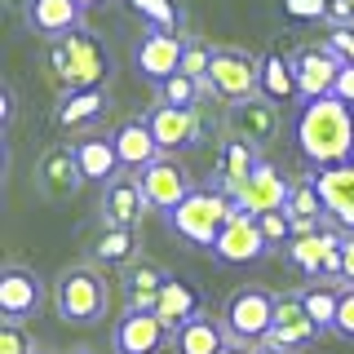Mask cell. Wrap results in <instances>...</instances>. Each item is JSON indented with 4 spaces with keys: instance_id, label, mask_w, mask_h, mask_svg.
<instances>
[{
    "instance_id": "6da1fadb",
    "label": "cell",
    "mask_w": 354,
    "mask_h": 354,
    "mask_svg": "<svg viewBox=\"0 0 354 354\" xmlns=\"http://www.w3.org/2000/svg\"><path fill=\"white\" fill-rule=\"evenodd\" d=\"M292 147L310 169H332V164L354 160V106L341 97H301L292 115Z\"/></svg>"
},
{
    "instance_id": "7a4b0ae2",
    "label": "cell",
    "mask_w": 354,
    "mask_h": 354,
    "mask_svg": "<svg viewBox=\"0 0 354 354\" xmlns=\"http://www.w3.org/2000/svg\"><path fill=\"white\" fill-rule=\"evenodd\" d=\"M235 213H239L235 195H226L221 186H195L182 204L164 213V226H169V235L182 243V248L213 252V243L221 239V230L230 226Z\"/></svg>"
},
{
    "instance_id": "3957f363",
    "label": "cell",
    "mask_w": 354,
    "mask_h": 354,
    "mask_svg": "<svg viewBox=\"0 0 354 354\" xmlns=\"http://www.w3.org/2000/svg\"><path fill=\"white\" fill-rule=\"evenodd\" d=\"M49 71L62 84V93H84V88H102L111 80V53L93 31H71V36L53 40L49 49Z\"/></svg>"
},
{
    "instance_id": "277c9868",
    "label": "cell",
    "mask_w": 354,
    "mask_h": 354,
    "mask_svg": "<svg viewBox=\"0 0 354 354\" xmlns=\"http://www.w3.org/2000/svg\"><path fill=\"white\" fill-rule=\"evenodd\" d=\"M53 310H58L62 324L71 328H93L106 319L111 310V283L102 274V266L88 261V266H66L53 283Z\"/></svg>"
},
{
    "instance_id": "5b68a950",
    "label": "cell",
    "mask_w": 354,
    "mask_h": 354,
    "mask_svg": "<svg viewBox=\"0 0 354 354\" xmlns=\"http://www.w3.org/2000/svg\"><path fill=\"white\" fill-rule=\"evenodd\" d=\"M274 301L279 292L261 283H248V288H235L221 306V324H226V337L239 341V346H266L270 341V328H274Z\"/></svg>"
},
{
    "instance_id": "8992f818",
    "label": "cell",
    "mask_w": 354,
    "mask_h": 354,
    "mask_svg": "<svg viewBox=\"0 0 354 354\" xmlns=\"http://www.w3.org/2000/svg\"><path fill=\"white\" fill-rule=\"evenodd\" d=\"M283 257L292 270H301L306 279H332L341 283V230L337 226H319V230H301L283 243Z\"/></svg>"
},
{
    "instance_id": "52a82bcc",
    "label": "cell",
    "mask_w": 354,
    "mask_h": 354,
    "mask_svg": "<svg viewBox=\"0 0 354 354\" xmlns=\"http://www.w3.org/2000/svg\"><path fill=\"white\" fill-rule=\"evenodd\" d=\"M208 88L221 102H243V97L261 93V58L248 49H213V66H208Z\"/></svg>"
},
{
    "instance_id": "ba28073f",
    "label": "cell",
    "mask_w": 354,
    "mask_h": 354,
    "mask_svg": "<svg viewBox=\"0 0 354 354\" xmlns=\"http://www.w3.org/2000/svg\"><path fill=\"white\" fill-rule=\"evenodd\" d=\"M173 346V332L155 310H124L111 328V350L115 354H160Z\"/></svg>"
},
{
    "instance_id": "9c48e42d",
    "label": "cell",
    "mask_w": 354,
    "mask_h": 354,
    "mask_svg": "<svg viewBox=\"0 0 354 354\" xmlns=\"http://www.w3.org/2000/svg\"><path fill=\"white\" fill-rule=\"evenodd\" d=\"M44 279L36 270H27V266H5L0 270V319L5 324H27V319H36L44 310Z\"/></svg>"
},
{
    "instance_id": "30bf717a",
    "label": "cell",
    "mask_w": 354,
    "mask_h": 354,
    "mask_svg": "<svg viewBox=\"0 0 354 354\" xmlns=\"http://www.w3.org/2000/svg\"><path fill=\"white\" fill-rule=\"evenodd\" d=\"M182 53H186V40L177 31H164V27H147V36L138 40L133 49V66H138L142 80H151L160 88L169 75L182 71Z\"/></svg>"
},
{
    "instance_id": "8fae6325",
    "label": "cell",
    "mask_w": 354,
    "mask_h": 354,
    "mask_svg": "<svg viewBox=\"0 0 354 354\" xmlns=\"http://www.w3.org/2000/svg\"><path fill=\"white\" fill-rule=\"evenodd\" d=\"M226 124H230L235 138L252 142V147L261 151V147H270V142L279 138L283 115H279V102H270L266 93H252V97H243V102H230Z\"/></svg>"
},
{
    "instance_id": "7c38bea8",
    "label": "cell",
    "mask_w": 354,
    "mask_h": 354,
    "mask_svg": "<svg viewBox=\"0 0 354 354\" xmlns=\"http://www.w3.org/2000/svg\"><path fill=\"white\" fill-rule=\"evenodd\" d=\"M142 177V195H147V204H151V213H169V208H177L186 195L195 191V182H191V173L182 169V164L173 160V155H160L155 164H147V169L138 173Z\"/></svg>"
},
{
    "instance_id": "4fadbf2b",
    "label": "cell",
    "mask_w": 354,
    "mask_h": 354,
    "mask_svg": "<svg viewBox=\"0 0 354 354\" xmlns=\"http://www.w3.org/2000/svg\"><path fill=\"white\" fill-rule=\"evenodd\" d=\"M266 252H270V239L261 235L257 217L243 213V208L230 217V226L221 230V239L213 243V261H221V266H252V261H261Z\"/></svg>"
},
{
    "instance_id": "5bb4252c",
    "label": "cell",
    "mask_w": 354,
    "mask_h": 354,
    "mask_svg": "<svg viewBox=\"0 0 354 354\" xmlns=\"http://www.w3.org/2000/svg\"><path fill=\"white\" fill-rule=\"evenodd\" d=\"M84 186V169H80V155L75 147H49L36 160V191L44 199H71Z\"/></svg>"
},
{
    "instance_id": "9a60e30c",
    "label": "cell",
    "mask_w": 354,
    "mask_h": 354,
    "mask_svg": "<svg viewBox=\"0 0 354 354\" xmlns=\"http://www.w3.org/2000/svg\"><path fill=\"white\" fill-rule=\"evenodd\" d=\"M147 195H142V177L138 173H115L111 182L102 186V204H97V213H102L106 226L115 230H133L147 213Z\"/></svg>"
},
{
    "instance_id": "2e32d148",
    "label": "cell",
    "mask_w": 354,
    "mask_h": 354,
    "mask_svg": "<svg viewBox=\"0 0 354 354\" xmlns=\"http://www.w3.org/2000/svg\"><path fill=\"white\" fill-rule=\"evenodd\" d=\"M147 124L155 133V142H160L164 155H182L191 151L199 142V115L195 106H173V102H155L147 111Z\"/></svg>"
},
{
    "instance_id": "e0dca14e",
    "label": "cell",
    "mask_w": 354,
    "mask_h": 354,
    "mask_svg": "<svg viewBox=\"0 0 354 354\" xmlns=\"http://www.w3.org/2000/svg\"><path fill=\"white\" fill-rule=\"evenodd\" d=\"M292 66H297V88H301V97H324V93H332L346 58L324 40V44H310V49L292 53Z\"/></svg>"
},
{
    "instance_id": "ac0fdd59",
    "label": "cell",
    "mask_w": 354,
    "mask_h": 354,
    "mask_svg": "<svg viewBox=\"0 0 354 354\" xmlns=\"http://www.w3.org/2000/svg\"><path fill=\"white\" fill-rule=\"evenodd\" d=\"M319 337H324V332H319V324L310 319V310L301 306V297H297V292H279V301H274V328H270L274 346L301 354L306 346H315Z\"/></svg>"
},
{
    "instance_id": "d6986e66",
    "label": "cell",
    "mask_w": 354,
    "mask_h": 354,
    "mask_svg": "<svg viewBox=\"0 0 354 354\" xmlns=\"http://www.w3.org/2000/svg\"><path fill=\"white\" fill-rule=\"evenodd\" d=\"M315 177H319V195L328 204V221L341 235H354V160L332 164V169H315Z\"/></svg>"
},
{
    "instance_id": "ffe728a7",
    "label": "cell",
    "mask_w": 354,
    "mask_h": 354,
    "mask_svg": "<svg viewBox=\"0 0 354 354\" xmlns=\"http://www.w3.org/2000/svg\"><path fill=\"white\" fill-rule=\"evenodd\" d=\"M288 195H292V182H283V173L274 169V164H257V169L248 173V182L235 191V204L243 213H270V208H288Z\"/></svg>"
},
{
    "instance_id": "44dd1931",
    "label": "cell",
    "mask_w": 354,
    "mask_h": 354,
    "mask_svg": "<svg viewBox=\"0 0 354 354\" xmlns=\"http://www.w3.org/2000/svg\"><path fill=\"white\" fill-rule=\"evenodd\" d=\"M22 18H27V27L44 40H62V36H71V31L84 27V9L75 5V0H27V5H22Z\"/></svg>"
},
{
    "instance_id": "7402d4cb",
    "label": "cell",
    "mask_w": 354,
    "mask_h": 354,
    "mask_svg": "<svg viewBox=\"0 0 354 354\" xmlns=\"http://www.w3.org/2000/svg\"><path fill=\"white\" fill-rule=\"evenodd\" d=\"M111 142H115V155H120V169L124 173H142L147 164L160 160V142H155V133L147 124V115L142 120H124L115 133H111Z\"/></svg>"
},
{
    "instance_id": "603a6c76",
    "label": "cell",
    "mask_w": 354,
    "mask_h": 354,
    "mask_svg": "<svg viewBox=\"0 0 354 354\" xmlns=\"http://www.w3.org/2000/svg\"><path fill=\"white\" fill-rule=\"evenodd\" d=\"M261 164V151L252 147V142H243V138H235V133H226L221 138V147H217V182L213 186H221L226 195H235L243 182H248V173Z\"/></svg>"
},
{
    "instance_id": "cb8c5ba5",
    "label": "cell",
    "mask_w": 354,
    "mask_h": 354,
    "mask_svg": "<svg viewBox=\"0 0 354 354\" xmlns=\"http://www.w3.org/2000/svg\"><path fill=\"white\" fill-rule=\"evenodd\" d=\"M155 315L169 324V332H177V328L191 324V319L204 315V297H199V288H195L191 279H173V274H169V283H164V292H160Z\"/></svg>"
},
{
    "instance_id": "d4e9b609",
    "label": "cell",
    "mask_w": 354,
    "mask_h": 354,
    "mask_svg": "<svg viewBox=\"0 0 354 354\" xmlns=\"http://www.w3.org/2000/svg\"><path fill=\"white\" fill-rule=\"evenodd\" d=\"M288 217H292L297 235H301V230L332 226V221H328V204H324V195H319V177H315V173H306V177H297V182H292V195H288Z\"/></svg>"
},
{
    "instance_id": "484cf974",
    "label": "cell",
    "mask_w": 354,
    "mask_h": 354,
    "mask_svg": "<svg viewBox=\"0 0 354 354\" xmlns=\"http://www.w3.org/2000/svg\"><path fill=\"white\" fill-rule=\"evenodd\" d=\"M164 283H169V274H164L155 261L124 266V283H120V288H124V306L129 310H155V306H160Z\"/></svg>"
},
{
    "instance_id": "4316f807",
    "label": "cell",
    "mask_w": 354,
    "mask_h": 354,
    "mask_svg": "<svg viewBox=\"0 0 354 354\" xmlns=\"http://www.w3.org/2000/svg\"><path fill=\"white\" fill-rule=\"evenodd\" d=\"M71 147H75V155H80L84 182L106 186L115 173H124V169H120V155H115V142H111V138H97V133H88V138L71 142Z\"/></svg>"
},
{
    "instance_id": "83f0119b",
    "label": "cell",
    "mask_w": 354,
    "mask_h": 354,
    "mask_svg": "<svg viewBox=\"0 0 354 354\" xmlns=\"http://www.w3.org/2000/svg\"><path fill=\"white\" fill-rule=\"evenodd\" d=\"M226 341H230V337H226V324H221V319H213V315H199V319H191L186 328L173 332V350H177V354H217Z\"/></svg>"
},
{
    "instance_id": "f1b7e54d",
    "label": "cell",
    "mask_w": 354,
    "mask_h": 354,
    "mask_svg": "<svg viewBox=\"0 0 354 354\" xmlns=\"http://www.w3.org/2000/svg\"><path fill=\"white\" fill-rule=\"evenodd\" d=\"M261 93L270 102H301V88H297V66L283 53H266L261 58Z\"/></svg>"
},
{
    "instance_id": "f546056e",
    "label": "cell",
    "mask_w": 354,
    "mask_h": 354,
    "mask_svg": "<svg viewBox=\"0 0 354 354\" xmlns=\"http://www.w3.org/2000/svg\"><path fill=\"white\" fill-rule=\"evenodd\" d=\"M102 111H106V93L102 88H84V93H62L53 120H58V129H84V124H93Z\"/></svg>"
},
{
    "instance_id": "4dcf8cb0",
    "label": "cell",
    "mask_w": 354,
    "mask_h": 354,
    "mask_svg": "<svg viewBox=\"0 0 354 354\" xmlns=\"http://www.w3.org/2000/svg\"><path fill=\"white\" fill-rule=\"evenodd\" d=\"M301 306L310 310V319L319 324V332H332V319H337V306H341V283H332V279H310L301 292Z\"/></svg>"
},
{
    "instance_id": "1f68e13d",
    "label": "cell",
    "mask_w": 354,
    "mask_h": 354,
    "mask_svg": "<svg viewBox=\"0 0 354 354\" xmlns=\"http://www.w3.org/2000/svg\"><path fill=\"white\" fill-rule=\"evenodd\" d=\"M93 261L97 266H133L138 261V235H133V230L106 226L102 235L93 239Z\"/></svg>"
},
{
    "instance_id": "d6a6232c",
    "label": "cell",
    "mask_w": 354,
    "mask_h": 354,
    "mask_svg": "<svg viewBox=\"0 0 354 354\" xmlns=\"http://www.w3.org/2000/svg\"><path fill=\"white\" fill-rule=\"evenodd\" d=\"M204 93H213L208 84H199V80H191V75H169V80L160 84V102H173V106H195Z\"/></svg>"
},
{
    "instance_id": "836d02e7",
    "label": "cell",
    "mask_w": 354,
    "mask_h": 354,
    "mask_svg": "<svg viewBox=\"0 0 354 354\" xmlns=\"http://www.w3.org/2000/svg\"><path fill=\"white\" fill-rule=\"evenodd\" d=\"M129 9H133V14H142L151 27H164V31L182 27V9H177L173 0H129Z\"/></svg>"
},
{
    "instance_id": "e575fe53",
    "label": "cell",
    "mask_w": 354,
    "mask_h": 354,
    "mask_svg": "<svg viewBox=\"0 0 354 354\" xmlns=\"http://www.w3.org/2000/svg\"><path fill=\"white\" fill-rule=\"evenodd\" d=\"M257 226H261V235L270 239V248H283V243L297 235V226H292V217H288V208H270V213H257Z\"/></svg>"
},
{
    "instance_id": "d590c367",
    "label": "cell",
    "mask_w": 354,
    "mask_h": 354,
    "mask_svg": "<svg viewBox=\"0 0 354 354\" xmlns=\"http://www.w3.org/2000/svg\"><path fill=\"white\" fill-rule=\"evenodd\" d=\"M208 66H213V49L204 40H186V53H182V75L208 84Z\"/></svg>"
},
{
    "instance_id": "8d00e7d4",
    "label": "cell",
    "mask_w": 354,
    "mask_h": 354,
    "mask_svg": "<svg viewBox=\"0 0 354 354\" xmlns=\"http://www.w3.org/2000/svg\"><path fill=\"white\" fill-rule=\"evenodd\" d=\"M332 337L354 346V288H346V283H341V306H337V319H332Z\"/></svg>"
},
{
    "instance_id": "74e56055",
    "label": "cell",
    "mask_w": 354,
    "mask_h": 354,
    "mask_svg": "<svg viewBox=\"0 0 354 354\" xmlns=\"http://www.w3.org/2000/svg\"><path fill=\"white\" fill-rule=\"evenodd\" d=\"M0 354H36V341L22 332V324H5L0 319Z\"/></svg>"
},
{
    "instance_id": "f35d334b",
    "label": "cell",
    "mask_w": 354,
    "mask_h": 354,
    "mask_svg": "<svg viewBox=\"0 0 354 354\" xmlns=\"http://www.w3.org/2000/svg\"><path fill=\"white\" fill-rule=\"evenodd\" d=\"M283 14L292 22H324L328 18V0H283Z\"/></svg>"
},
{
    "instance_id": "ab89813d",
    "label": "cell",
    "mask_w": 354,
    "mask_h": 354,
    "mask_svg": "<svg viewBox=\"0 0 354 354\" xmlns=\"http://www.w3.org/2000/svg\"><path fill=\"white\" fill-rule=\"evenodd\" d=\"M328 44L341 53L346 62H354V27H332L328 31Z\"/></svg>"
},
{
    "instance_id": "60d3db41",
    "label": "cell",
    "mask_w": 354,
    "mask_h": 354,
    "mask_svg": "<svg viewBox=\"0 0 354 354\" xmlns=\"http://www.w3.org/2000/svg\"><path fill=\"white\" fill-rule=\"evenodd\" d=\"M332 97H341L346 106H354V62H346V66H341L337 84H332Z\"/></svg>"
},
{
    "instance_id": "b9f144b4",
    "label": "cell",
    "mask_w": 354,
    "mask_h": 354,
    "mask_svg": "<svg viewBox=\"0 0 354 354\" xmlns=\"http://www.w3.org/2000/svg\"><path fill=\"white\" fill-rule=\"evenodd\" d=\"M341 283L354 288V235H341Z\"/></svg>"
},
{
    "instance_id": "7bdbcfd3",
    "label": "cell",
    "mask_w": 354,
    "mask_h": 354,
    "mask_svg": "<svg viewBox=\"0 0 354 354\" xmlns=\"http://www.w3.org/2000/svg\"><path fill=\"white\" fill-rule=\"evenodd\" d=\"M0 102H5V129H9V124H14V88H9V84L0 88Z\"/></svg>"
},
{
    "instance_id": "ee69618b",
    "label": "cell",
    "mask_w": 354,
    "mask_h": 354,
    "mask_svg": "<svg viewBox=\"0 0 354 354\" xmlns=\"http://www.w3.org/2000/svg\"><path fill=\"white\" fill-rule=\"evenodd\" d=\"M217 354H252V346H239V341H226Z\"/></svg>"
},
{
    "instance_id": "f6af8a7d",
    "label": "cell",
    "mask_w": 354,
    "mask_h": 354,
    "mask_svg": "<svg viewBox=\"0 0 354 354\" xmlns=\"http://www.w3.org/2000/svg\"><path fill=\"white\" fill-rule=\"evenodd\" d=\"M252 354H297V350H283V346H274V341H266V346H257Z\"/></svg>"
},
{
    "instance_id": "bcb514c9",
    "label": "cell",
    "mask_w": 354,
    "mask_h": 354,
    "mask_svg": "<svg viewBox=\"0 0 354 354\" xmlns=\"http://www.w3.org/2000/svg\"><path fill=\"white\" fill-rule=\"evenodd\" d=\"M80 9H97V5H106V0H75Z\"/></svg>"
},
{
    "instance_id": "7dc6e473",
    "label": "cell",
    "mask_w": 354,
    "mask_h": 354,
    "mask_svg": "<svg viewBox=\"0 0 354 354\" xmlns=\"http://www.w3.org/2000/svg\"><path fill=\"white\" fill-rule=\"evenodd\" d=\"M71 354H97V350H71Z\"/></svg>"
},
{
    "instance_id": "c3c4849f",
    "label": "cell",
    "mask_w": 354,
    "mask_h": 354,
    "mask_svg": "<svg viewBox=\"0 0 354 354\" xmlns=\"http://www.w3.org/2000/svg\"><path fill=\"white\" fill-rule=\"evenodd\" d=\"M36 354H53V350H36Z\"/></svg>"
},
{
    "instance_id": "681fc988",
    "label": "cell",
    "mask_w": 354,
    "mask_h": 354,
    "mask_svg": "<svg viewBox=\"0 0 354 354\" xmlns=\"http://www.w3.org/2000/svg\"><path fill=\"white\" fill-rule=\"evenodd\" d=\"M350 5H354V0H350Z\"/></svg>"
}]
</instances>
